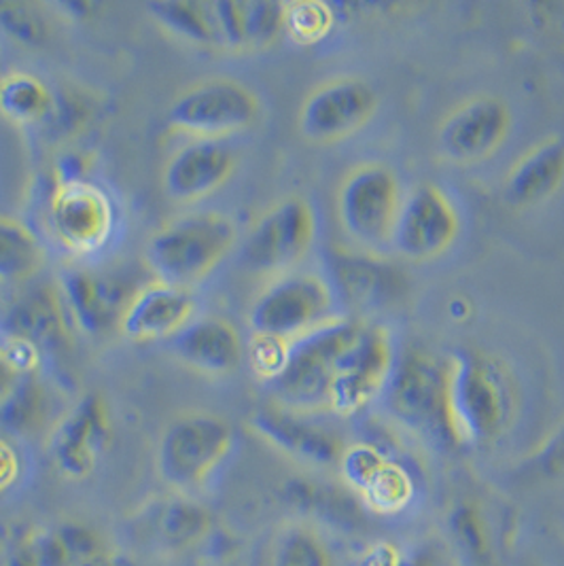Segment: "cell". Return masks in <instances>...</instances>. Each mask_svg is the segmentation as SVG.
I'll return each mask as SVG.
<instances>
[{
  "mask_svg": "<svg viewBox=\"0 0 564 566\" xmlns=\"http://www.w3.org/2000/svg\"><path fill=\"white\" fill-rule=\"evenodd\" d=\"M461 212L436 182H420L406 193L393 251L411 261H431L452 249L461 235Z\"/></svg>",
  "mask_w": 564,
  "mask_h": 566,
  "instance_id": "cell-13",
  "label": "cell"
},
{
  "mask_svg": "<svg viewBox=\"0 0 564 566\" xmlns=\"http://www.w3.org/2000/svg\"><path fill=\"white\" fill-rule=\"evenodd\" d=\"M359 496L376 514H399L410 505L414 496L410 471L386 459L380 469L369 478V482L359 490Z\"/></svg>",
  "mask_w": 564,
  "mask_h": 566,
  "instance_id": "cell-33",
  "label": "cell"
},
{
  "mask_svg": "<svg viewBox=\"0 0 564 566\" xmlns=\"http://www.w3.org/2000/svg\"><path fill=\"white\" fill-rule=\"evenodd\" d=\"M22 475V459L9 439L0 438V494L9 492Z\"/></svg>",
  "mask_w": 564,
  "mask_h": 566,
  "instance_id": "cell-39",
  "label": "cell"
},
{
  "mask_svg": "<svg viewBox=\"0 0 564 566\" xmlns=\"http://www.w3.org/2000/svg\"><path fill=\"white\" fill-rule=\"evenodd\" d=\"M58 284L71 321L83 334L94 337L117 329L129 297L136 291L128 293L119 279L85 265L64 270Z\"/></svg>",
  "mask_w": 564,
  "mask_h": 566,
  "instance_id": "cell-20",
  "label": "cell"
},
{
  "mask_svg": "<svg viewBox=\"0 0 564 566\" xmlns=\"http://www.w3.org/2000/svg\"><path fill=\"white\" fill-rule=\"evenodd\" d=\"M48 214L55 240L75 258L103 251L115 232V207L90 180L55 185Z\"/></svg>",
  "mask_w": 564,
  "mask_h": 566,
  "instance_id": "cell-16",
  "label": "cell"
},
{
  "mask_svg": "<svg viewBox=\"0 0 564 566\" xmlns=\"http://www.w3.org/2000/svg\"><path fill=\"white\" fill-rule=\"evenodd\" d=\"M284 501L309 515V522L323 526H332L337 531L355 533L363 528V510L353 499V494L334 489L330 484H318L312 480H293L282 490Z\"/></svg>",
  "mask_w": 564,
  "mask_h": 566,
  "instance_id": "cell-24",
  "label": "cell"
},
{
  "mask_svg": "<svg viewBox=\"0 0 564 566\" xmlns=\"http://www.w3.org/2000/svg\"><path fill=\"white\" fill-rule=\"evenodd\" d=\"M531 469L541 478L564 475V424L545 439L531 457Z\"/></svg>",
  "mask_w": 564,
  "mask_h": 566,
  "instance_id": "cell-37",
  "label": "cell"
},
{
  "mask_svg": "<svg viewBox=\"0 0 564 566\" xmlns=\"http://www.w3.org/2000/svg\"><path fill=\"white\" fill-rule=\"evenodd\" d=\"M157 533L170 549H194L212 537L215 515L194 496L180 494L161 510Z\"/></svg>",
  "mask_w": 564,
  "mask_h": 566,
  "instance_id": "cell-29",
  "label": "cell"
},
{
  "mask_svg": "<svg viewBox=\"0 0 564 566\" xmlns=\"http://www.w3.org/2000/svg\"><path fill=\"white\" fill-rule=\"evenodd\" d=\"M513 388L497 360L457 350L443 360V424L455 446H484L501 438L513 418Z\"/></svg>",
  "mask_w": 564,
  "mask_h": 566,
  "instance_id": "cell-1",
  "label": "cell"
},
{
  "mask_svg": "<svg viewBox=\"0 0 564 566\" xmlns=\"http://www.w3.org/2000/svg\"><path fill=\"white\" fill-rule=\"evenodd\" d=\"M513 128L512 106L494 94L457 104L437 128V147L452 164H478L497 154Z\"/></svg>",
  "mask_w": 564,
  "mask_h": 566,
  "instance_id": "cell-14",
  "label": "cell"
},
{
  "mask_svg": "<svg viewBox=\"0 0 564 566\" xmlns=\"http://www.w3.org/2000/svg\"><path fill=\"white\" fill-rule=\"evenodd\" d=\"M4 566H41L39 565V556H36L34 533H28L11 545Z\"/></svg>",
  "mask_w": 564,
  "mask_h": 566,
  "instance_id": "cell-40",
  "label": "cell"
},
{
  "mask_svg": "<svg viewBox=\"0 0 564 566\" xmlns=\"http://www.w3.org/2000/svg\"><path fill=\"white\" fill-rule=\"evenodd\" d=\"M73 321L60 284L30 283L0 310V337L34 365L71 348Z\"/></svg>",
  "mask_w": 564,
  "mask_h": 566,
  "instance_id": "cell-9",
  "label": "cell"
},
{
  "mask_svg": "<svg viewBox=\"0 0 564 566\" xmlns=\"http://www.w3.org/2000/svg\"><path fill=\"white\" fill-rule=\"evenodd\" d=\"M397 363L395 339L385 325H363L340 357L330 388V412L355 416L385 395Z\"/></svg>",
  "mask_w": 564,
  "mask_h": 566,
  "instance_id": "cell-11",
  "label": "cell"
},
{
  "mask_svg": "<svg viewBox=\"0 0 564 566\" xmlns=\"http://www.w3.org/2000/svg\"><path fill=\"white\" fill-rule=\"evenodd\" d=\"M236 448V431L219 413L191 410L179 413L164 429L155 467L164 484L189 496L206 489L217 471L228 463Z\"/></svg>",
  "mask_w": 564,
  "mask_h": 566,
  "instance_id": "cell-4",
  "label": "cell"
},
{
  "mask_svg": "<svg viewBox=\"0 0 564 566\" xmlns=\"http://www.w3.org/2000/svg\"><path fill=\"white\" fill-rule=\"evenodd\" d=\"M238 170V155L221 140H191L168 157L161 189L177 205H196L223 189Z\"/></svg>",
  "mask_w": 564,
  "mask_h": 566,
  "instance_id": "cell-17",
  "label": "cell"
},
{
  "mask_svg": "<svg viewBox=\"0 0 564 566\" xmlns=\"http://www.w3.org/2000/svg\"><path fill=\"white\" fill-rule=\"evenodd\" d=\"M52 406L50 388L39 378V371H32L0 410V422L13 436L30 438L50 424Z\"/></svg>",
  "mask_w": 564,
  "mask_h": 566,
  "instance_id": "cell-30",
  "label": "cell"
},
{
  "mask_svg": "<svg viewBox=\"0 0 564 566\" xmlns=\"http://www.w3.org/2000/svg\"><path fill=\"white\" fill-rule=\"evenodd\" d=\"M240 232L219 210L187 212L157 228L145 244V263L155 281L191 289L208 281L236 251Z\"/></svg>",
  "mask_w": 564,
  "mask_h": 566,
  "instance_id": "cell-2",
  "label": "cell"
},
{
  "mask_svg": "<svg viewBox=\"0 0 564 566\" xmlns=\"http://www.w3.org/2000/svg\"><path fill=\"white\" fill-rule=\"evenodd\" d=\"M564 182V138L545 136L520 155L503 180V196L515 208L550 200Z\"/></svg>",
  "mask_w": 564,
  "mask_h": 566,
  "instance_id": "cell-23",
  "label": "cell"
},
{
  "mask_svg": "<svg viewBox=\"0 0 564 566\" xmlns=\"http://www.w3.org/2000/svg\"><path fill=\"white\" fill-rule=\"evenodd\" d=\"M221 50L263 52L286 30L289 4L270 0H217L210 2Z\"/></svg>",
  "mask_w": 564,
  "mask_h": 566,
  "instance_id": "cell-22",
  "label": "cell"
},
{
  "mask_svg": "<svg viewBox=\"0 0 564 566\" xmlns=\"http://www.w3.org/2000/svg\"><path fill=\"white\" fill-rule=\"evenodd\" d=\"M81 566H138L134 560H129L128 556H124V554H117V552H111V549H106L104 554L101 556H96V558H92L90 563H85V565Z\"/></svg>",
  "mask_w": 564,
  "mask_h": 566,
  "instance_id": "cell-41",
  "label": "cell"
},
{
  "mask_svg": "<svg viewBox=\"0 0 564 566\" xmlns=\"http://www.w3.org/2000/svg\"><path fill=\"white\" fill-rule=\"evenodd\" d=\"M0 32L30 50L45 48L53 36L50 7L24 0H0Z\"/></svg>",
  "mask_w": 564,
  "mask_h": 566,
  "instance_id": "cell-32",
  "label": "cell"
},
{
  "mask_svg": "<svg viewBox=\"0 0 564 566\" xmlns=\"http://www.w3.org/2000/svg\"><path fill=\"white\" fill-rule=\"evenodd\" d=\"M363 323L337 316L286 344L279 371L265 382L274 403L291 412H330V388L340 357L359 337Z\"/></svg>",
  "mask_w": 564,
  "mask_h": 566,
  "instance_id": "cell-3",
  "label": "cell"
},
{
  "mask_svg": "<svg viewBox=\"0 0 564 566\" xmlns=\"http://www.w3.org/2000/svg\"><path fill=\"white\" fill-rule=\"evenodd\" d=\"M177 359L205 376H230L244 359V342L236 325L223 316H198L173 337Z\"/></svg>",
  "mask_w": 564,
  "mask_h": 566,
  "instance_id": "cell-21",
  "label": "cell"
},
{
  "mask_svg": "<svg viewBox=\"0 0 564 566\" xmlns=\"http://www.w3.org/2000/svg\"><path fill=\"white\" fill-rule=\"evenodd\" d=\"M380 108V94L367 78H327L314 85L297 111V129L314 145H334L365 128Z\"/></svg>",
  "mask_w": 564,
  "mask_h": 566,
  "instance_id": "cell-10",
  "label": "cell"
},
{
  "mask_svg": "<svg viewBox=\"0 0 564 566\" xmlns=\"http://www.w3.org/2000/svg\"><path fill=\"white\" fill-rule=\"evenodd\" d=\"M152 22L168 36L200 50H221L217 22L210 2L161 0L147 4Z\"/></svg>",
  "mask_w": 564,
  "mask_h": 566,
  "instance_id": "cell-26",
  "label": "cell"
},
{
  "mask_svg": "<svg viewBox=\"0 0 564 566\" xmlns=\"http://www.w3.org/2000/svg\"><path fill=\"white\" fill-rule=\"evenodd\" d=\"M268 566H337L323 531L309 520L286 522L274 533Z\"/></svg>",
  "mask_w": 564,
  "mask_h": 566,
  "instance_id": "cell-28",
  "label": "cell"
},
{
  "mask_svg": "<svg viewBox=\"0 0 564 566\" xmlns=\"http://www.w3.org/2000/svg\"><path fill=\"white\" fill-rule=\"evenodd\" d=\"M27 374H32L27 363L0 337V410L11 399Z\"/></svg>",
  "mask_w": 564,
  "mask_h": 566,
  "instance_id": "cell-38",
  "label": "cell"
},
{
  "mask_svg": "<svg viewBox=\"0 0 564 566\" xmlns=\"http://www.w3.org/2000/svg\"><path fill=\"white\" fill-rule=\"evenodd\" d=\"M327 24H330V15L325 13L323 7L289 4L286 30H291L295 36H302L304 41H312L316 36H323Z\"/></svg>",
  "mask_w": 564,
  "mask_h": 566,
  "instance_id": "cell-35",
  "label": "cell"
},
{
  "mask_svg": "<svg viewBox=\"0 0 564 566\" xmlns=\"http://www.w3.org/2000/svg\"><path fill=\"white\" fill-rule=\"evenodd\" d=\"M196 318L191 289L152 281L136 289L124 310L117 332L134 344L173 339Z\"/></svg>",
  "mask_w": 564,
  "mask_h": 566,
  "instance_id": "cell-19",
  "label": "cell"
},
{
  "mask_svg": "<svg viewBox=\"0 0 564 566\" xmlns=\"http://www.w3.org/2000/svg\"><path fill=\"white\" fill-rule=\"evenodd\" d=\"M113 416L101 392H87L62 413L48 439L55 469L69 480L90 478L113 443Z\"/></svg>",
  "mask_w": 564,
  "mask_h": 566,
  "instance_id": "cell-12",
  "label": "cell"
},
{
  "mask_svg": "<svg viewBox=\"0 0 564 566\" xmlns=\"http://www.w3.org/2000/svg\"><path fill=\"white\" fill-rule=\"evenodd\" d=\"M385 397L388 410L401 424L448 441L443 424V363L418 348L397 355Z\"/></svg>",
  "mask_w": 564,
  "mask_h": 566,
  "instance_id": "cell-15",
  "label": "cell"
},
{
  "mask_svg": "<svg viewBox=\"0 0 564 566\" xmlns=\"http://www.w3.org/2000/svg\"><path fill=\"white\" fill-rule=\"evenodd\" d=\"M397 172L383 161L353 166L337 187V219L342 232L367 253L393 249V235L404 205Z\"/></svg>",
  "mask_w": 564,
  "mask_h": 566,
  "instance_id": "cell-7",
  "label": "cell"
},
{
  "mask_svg": "<svg viewBox=\"0 0 564 566\" xmlns=\"http://www.w3.org/2000/svg\"><path fill=\"white\" fill-rule=\"evenodd\" d=\"M90 106L85 101H81L77 94H69V92H60L55 94V108H53L52 119L45 126L52 129L58 136H66V134H75L77 129L83 128L90 122Z\"/></svg>",
  "mask_w": 564,
  "mask_h": 566,
  "instance_id": "cell-34",
  "label": "cell"
},
{
  "mask_svg": "<svg viewBox=\"0 0 564 566\" xmlns=\"http://www.w3.org/2000/svg\"><path fill=\"white\" fill-rule=\"evenodd\" d=\"M318 235V217L314 205L300 193L272 202L255 219L242 240V263L274 279L293 272L309 258Z\"/></svg>",
  "mask_w": 564,
  "mask_h": 566,
  "instance_id": "cell-8",
  "label": "cell"
},
{
  "mask_svg": "<svg viewBox=\"0 0 564 566\" xmlns=\"http://www.w3.org/2000/svg\"><path fill=\"white\" fill-rule=\"evenodd\" d=\"M263 104L251 85L240 78H198L185 85L166 113L168 128L194 140H221L253 128Z\"/></svg>",
  "mask_w": 564,
  "mask_h": 566,
  "instance_id": "cell-6",
  "label": "cell"
},
{
  "mask_svg": "<svg viewBox=\"0 0 564 566\" xmlns=\"http://www.w3.org/2000/svg\"><path fill=\"white\" fill-rule=\"evenodd\" d=\"M361 566H434V560L420 549H404L395 543H378L363 556Z\"/></svg>",
  "mask_w": 564,
  "mask_h": 566,
  "instance_id": "cell-36",
  "label": "cell"
},
{
  "mask_svg": "<svg viewBox=\"0 0 564 566\" xmlns=\"http://www.w3.org/2000/svg\"><path fill=\"white\" fill-rule=\"evenodd\" d=\"M249 427L257 438L263 439L284 457L310 467L340 464L346 448L330 429L310 422L304 413L284 410L276 403L257 408L249 418Z\"/></svg>",
  "mask_w": 564,
  "mask_h": 566,
  "instance_id": "cell-18",
  "label": "cell"
},
{
  "mask_svg": "<svg viewBox=\"0 0 564 566\" xmlns=\"http://www.w3.org/2000/svg\"><path fill=\"white\" fill-rule=\"evenodd\" d=\"M55 108V92L34 73L9 71L0 77V117L18 128H45Z\"/></svg>",
  "mask_w": 564,
  "mask_h": 566,
  "instance_id": "cell-25",
  "label": "cell"
},
{
  "mask_svg": "<svg viewBox=\"0 0 564 566\" xmlns=\"http://www.w3.org/2000/svg\"><path fill=\"white\" fill-rule=\"evenodd\" d=\"M448 526L462 566H501L487 515L476 503H459L448 517Z\"/></svg>",
  "mask_w": 564,
  "mask_h": 566,
  "instance_id": "cell-31",
  "label": "cell"
},
{
  "mask_svg": "<svg viewBox=\"0 0 564 566\" xmlns=\"http://www.w3.org/2000/svg\"><path fill=\"white\" fill-rule=\"evenodd\" d=\"M340 293L321 272H286L265 284L249 310L253 339L291 344L297 337L334 321Z\"/></svg>",
  "mask_w": 564,
  "mask_h": 566,
  "instance_id": "cell-5",
  "label": "cell"
},
{
  "mask_svg": "<svg viewBox=\"0 0 564 566\" xmlns=\"http://www.w3.org/2000/svg\"><path fill=\"white\" fill-rule=\"evenodd\" d=\"M45 261V247L32 228L15 217L0 214V286L32 283Z\"/></svg>",
  "mask_w": 564,
  "mask_h": 566,
  "instance_id": "cell-27",
  "label": "cell"
}]
</instances>
